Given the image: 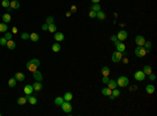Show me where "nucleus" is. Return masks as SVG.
Returning a JSON list of instances; mask_svg holds the SVG:
<instances>
[{"mask_svg": "<svg viewBox=\"0 0 157 116\" xmlns=\"http://www.w3.org/2000/svg\"><path fill=\"white\" fill-rule=\"evenodd\" d=\"M39 66H40V61L38 59H32L26 63V68L28 69L29 71H32V72L36 71Z\"/></svg>", "mask_w": 157, "mask_h": 116, "instance_id": "nucleus-1", "label": "nucleus"}, {"mask_svg": "<svg viewBox=\"0 0 157 116\" xmlns=\"http://www.w3.org/2000/svg\"><path fill=\"white\" fill-rule=\"evenodd\" d=\"M117 86H119V87H126V86H128L129 84V80H128V77H126V76H124V75H121L118 77V80H117Z\"/></svg>", "mask_w": 157, "mask_h": 116, "instance_id": "nucleus-2", "label": "nucleus"}, {"mask_svg": "<svg viewBox=\"0 0 157 116\" xmlns=\"http://www.w3.org/2000/svg\"><path fill=\"white\" fill-rule=\"evenodd\" d=\"M134 51H135L136 57H138V58H142V57H145V55L147 54L146 49L144 48V46H137V47L135 48Z\"/></svg>", "mask_w": 157, "mask_h": 116, "instance_id": "nucleus-3", "label": "nucleus"}, {"mask_svg": "<svg viewBox=\"0 0 157 116\" xmlns=\"http://www.w3.org/2000/svg\"><path fill=\"white\" fill-rule=\"evenodd\" d=\"M61 107H62V110L64 111L65 113H70L72 111V106H71V104H70L69 101H63V104L61 105Z\"/></svg>", "mask_w": 157, "mask_h": 116, "instance_id": "nucleus-4", "label": "nucleus"}, {"mask_svg": "<svg viewBox=\"0 0 157 116\" xmlns=\"http://www.w3.org/2000/svg\"><path fill=\"white\" fill-rule=\"evenodd\" d=\"M121 59H123V52H121V51L113 52V54H112V62L118 63V62L121 61Z\"/></svg>", "mask_w": 157, "mask_h": 116, "instance_id": "nucleus-5", "label": "nucleus"}, {"mask_svg": "<svg viewBox=\"0 0 157 116\" xmlns=\"http://www.w3.org/2000/svg\"><path fill=\"white\" fill-rule=\"evenodd\" d=\"M145 77H146V74H145L144 71H141V70H138L134 73V78L136 81H144Z\"/></svg>", "mask_w": 157, "mask_h": 116, "instance_id": "nucleus-6", "label": "nucleus"}, {"mask_svg": "<svg viewBox=\"0 0 157 116\" xmlns=\"http://www.w3.org/2000/svg\"><path fill=\"white\" fill-rule=\"evenodd\" d=\"M116 37H117L118 41H125L128 37V32L126 31H118V34H117Z\"/></svg>", "mask_w": 157, "mask_h": 116, "instance_id": "nucleus-7", "label": "nucleus"}, {"mask_svg": "<svg viewBox=\"0 0 157 116\" xmlns=\"http://www.w3.org/2000/svg\"><path fill=\"white\" fill-rule=\"evenodd\" d=\"M32 75H34V78L37 81V82H41V81L43 80V75H42V73L38 70L34 71V72H32Z\"/></svg>", "mask_w": 157, "mask_h": 116, "instance_id": "nucleus-8", "label": "nucleus"}, {"mask_svg": "<svg viewBox=\"0 0 157 116\" xmlns=\"http://www.w3.org/2000/svg\"><path fill=\"white\" fill-rule=\"evenodd\" d=\"M145 42H146V40H145V38L142 36H137L136 38H135V43H136L138 46H144Z\"/></svg>", "mask_w": 157, "mask_h": 116, "instance_id": "nucleus-9", "label": "nucleus"}, {"mask_svg": "<svg viewBox=\"0 0 157 116\" xmlns=\"http://www.w3.org/2000/svg\"><path fill=\"white\" fill-rule=\"evenodd\" d=\"M107 85H108V88H110L111 90L117 88V83H116L115 81H113V80H109L108 83H107Z\"/></svg>", "mask_w": 157, "mask_h": 116, "instance_id": "nucleus-10", "label": "nucleus"}, {"mask_svg": "<svg viewBox=\"0 0 157 116\" xmlns=\"http://www.w3.org/2000/svg\"><path fill=\"white\" fill-rule=\"evenodd\" d=\"M10 6L13 8V10H16V8H20V3L17 1V0H12V1H10Z\"/></svg>", "mask_w": 157, "mask_h": 116, "instance_id": "nucleus-11", "label": "nucleus"}, {"mask_svg": "<svg viewBox=\"0 0 157 116\" xmlns=\"http://www.w3.org/2000/svg\"><path fill=\"white\" fill-rule=\"evenodd\" d=\"M53 38H55L56 41L60 42V41H63V40H64V35H63L62 32H56L55 36H53Z\"/></svg>", "mask_w": 157, "mask_h": 116, "instance_id": "nucleus-12", "label": "nucleus"}, {"mask_svg": "<svg viewBox=\"0 0 157 116\" xmlns=\"http://www.w3.org/2000/svg\"><path fill=\"white\" fill-rule=\"evenodd\" d=\"M144 48L146 49V52L147 53H149V52H151V48H152V43H151V41H146L144 44Z\"/></svg>", "mask_w": 157, "mask_h": 116, "instance_id": "nucleus-13", "label": "nucleus"}, {"mask_svg": "<svg viewBox=\"0 0 157 116\" xmlns=\"http://www.w3.org/2000/svg\"><path fill=\"white\" fill-rule=\"evenodd\" d=\"M15 78L17 81H19V82H23L24 78H25V75L22 72H16L15 73Z\"/></svg>", "mask_w": 157, "mask_h": 116, "instance_id": "nucleus-14", "label": "nucleus"}, {"mask_svg": "<svg viewBox=\"0 0 157 116\" xmlns=\"http://www.w3.org/2000/svg\"><path fill=\"white\" fill-rule=\"evenodd\" d=\"M116 49H117V51H121V52H124L126 50V45L124 43L119 42L118 44H116Z\"/></svg>", "mask_w": 157, "mask_h": 116, "instance_id": "nucleus-15", "label": "nucleus"}, {"mask_svg": "<svg viewBox=\"0 0 157 116\" xmlns=\"http://www.w3.org/2000/svg\"><path fill=\"white\" fill-rule=\"evenodd\" d=\"M34 92V88L32 85H26L24 87V93L25 94H32Z\"/></svg>", "mask_w": 157, "mask_h": 116, "instance_id": "nucleus-16", "label": "nucleus"}, {"mask_svg": "<svg viewBox=\"0 0 157 116\" xmlns=\"http://www.w3.org/2000/svg\"><path fill=\"white\" fill-rule=\"evenodd\" d=\"M32 88H34L35 91H41L42 88H43V86H42V84L40 82H36V83H34V85H32Z\"/></svg>", "mask_w": 157, "mask_h": 116, "instance_id": "nucleus-17", "label": "nucleus"}, {"mask_svg": "<svg viewBox=\"0 0 157 116\" xmlns=\"http://www.w3.org/2000/svg\"><path fill=\"white\" fill-rule=\"evenodd\" d=\"M25 98H26L27 101H28L30 104H32V105H36V104H37V98H36V97L30 96V94H26Z\"/></svg>", "mask_w": 157, "mask_h": 116, "instance_id": "nucleus-18", "label": "nucleus"}, {"mask_svg": "<svg viewBox=\"0 0 157 116\" xmlns=\"http://www.w3.org/2000/svg\"><path fill=\"white\" fill-rule=\"evenodd\" d=\"M6 46H8V49L14 50V49L16 48V43L14 42V41H12V40H8V42H6Z\"/></svg>", "mask_w": 157, "mask_h": 116, "instance_id": "nucleus-19", "label": "nucleus"}, {"mask_svg": "<svg viewBox=\"0 0 157 116\" xmlns=\"http://www.w3.org/2000/svg\"><path fill=\"white\" fill-rule=\"evenodd\" d=\"M29 39L32 41V42H37V41H39V35L36 34V32H32V34L29 35Z\"/></svg>", "mask_w": 157, "mask_h": 116, "instance_id": "nucleus-20", "label": "nucleus"}, {"mask_svg": "<svg viewBox=\"0 0 157 116\" xmlns=\"http://www.w3.org/2000/svg\"><path fill=\"white\" fill-rule=\"evenodd\" d=\"M101 72H102V74L104 76H108L110 74V69L109 67H103L102 69H101Z\"/></svg>", "mask_w": 157, "mask_h": 116, "instance_id": "nucleus-21", "label": "nucleus"}, {"mask_svg": "<svg viewBox=\"0 0 157 116\" xmlns=\"http://www.w3.org/2000/svg\"><path fill=\"white\" fill-rule=\"evenodd\" d=\"M146 91L148 92L149 94H152L155 92V87H154L153 85H148L146 87Z\"/></svg>", "mask_w": 157, "mask_h": 116, "instance_id": "nucleus-22", "label": "nucleus"}, {"mask_svg": "<svg viewBox=\"0 0 157 116\" xmlns=\"http://www.w3.org/2000/svg\"><path fill=\"white\" fill-rule=\"evenodd\" d=\"M2 20H3V22H4V23H8V22H11L12 18H11L10 14H8V13L4 14V15L2 16Z\"/></svg>", "mask_w": 157, "mask_h": 116, "instance_id": "nucleus-23", "label": "nucleus"}, {"mask_svg": "<svg viewBox=\"0 0 157 116\" xmlns=\"http://www.w3.org/2000/svg\"><path fill=\"white\" fill-rule=\"evenodd\" d=\"M97 18H98L100 20H104L106 18V15H105V13L103 11H98L97 12Z\"/></svg>", "mask_w": 157, "mask_h": 116, "instance_id": "nucleus-24", "label": "nucleus"}, {"mask_svg": "<svg viewBox=\"0 0 157 116\" xmlns=\"http://www.w3.org/2000/svg\"><path fill=\"white\" fill-rule=\"evenodd\" d=\"M16 84H17V80H16L15 77H12L8 80V87H11V88H13V87H15Z\"/></svg>", "mask_w": 157, "mask_h": 116, "instance_id": "nucleus-25", "label": "nucleus"}, {"mask_svg": "<svg viewBox=\"0 0 157 116\" xmlns=\"http://www.w3.org/2000/svg\"><path fill=\"white\" fill-rule=\"evenodd\" d=\"M8 25H6V23H0V32H6L8 31Z\"/></svg>", "mask_w": 157, "mask_h": 116, "instance_id": "nucleus-26", "label": "nucleus"}, {"mask_svg": "<svg viewBox=\"0 0 157 116\" xmlns=\"http://www.w3.org/2000/svg\"><path fill=\"white\" fill-rule=\"evenodd\" d=\"M63 98H64V101H70L72 99V93L71 92H66Z\"/></svg>", "mask_w": 157, "mask_h": 116, "instance_id": "nucleus-27", "label": "nucleus"}, {"mask_svg": "<svg viewBox=\"0 0 157 116\" xmlns=\"http://www.w3.org/2000/svg\"><path fill=\"white\" fill-rule=\"evenodd\" d=\"M151 72H152V67H151V66H148V65H147V66L144 67V73H145V74L149 75V74L151 73Z\"/></svg>", "mask_w": 157, "mask_h": 116, "instance_id": "nucleus-28", "label": "nucleus"}, {"mask_svg": "<svg viewBox=\"0 0 157 116\" xmlns=\"http://www.w3.org/2000/svg\"><path fill=\"white\" fill-rule=\"evenodd\" d=\"M102 93L104 95H109L112 94V90L110 89V88H104V89H102Z\"/></svg>", "mask_w": 157, "mask_h": 116, "instance_id": "nucleus-29", "label": "nucleus"}, {"mask_svg": "<svg viewBox=\"0 0 157 116\" xmlns=\"http://www.w3.org/2000/svg\"><path fill=\"white\" fill-rule=\"evenodd\" d=\"M26 101H27V99L25 98V97H19V98L17 99V104H18V105H20V106H22V105H25V103H26Z\"/></svg>", "mask_w": 157, "mask_h": 116, "instance_id": "nucleus-30", "label": "nucleus"}, {"mask_svg": "<svg viewBox=\"0 0 157 116\" xmlns=\"http://www.w3.org/2000/svg\"><path fill=\"white\" fill-rule=\"evenodd\" d=\"M63 101H64L63 97H56V99H55V104L57 106H61L63 104Z\"/></svg>", "mask_w": 157, "mask_h": 116, "instance_id": "nucleus-31", "label": "nucleus"}, {"mask_svg": "<svg viewBox=\"0 0 157 116\" xmlns=\"http://www.w3.org/2000/svg\"><path fill=\"white\" fill-rule=\"evenodd\" d=\"M48 31H50V32H56V31H57V26H56L53 23L48 24Z\"/></svg>", "mask_w": 157, "mask_h": 116, "instance_id": "nucleus-32", "label": "nucleus"}, {"mask_svg": "<svg viewBox=\"0 0 157 116\" xmlns=\"http://www.w3.org/2000/svg\"><path fill=\"white\" fill-rule=\"evenodd\" d=\"M52 50L55 52H58V51H60L61 50V46H60V44L59 43H55L52 45Z\"/></svg>", "mask_w": 157, "mask_h": 116, "instance_id": "nucleus-33", "label": "nucleus"}, {"mask_svg": "<svg viewBox=\"0 0 157 116\" xmlns=\"http://www.w3.org/2000/svg\"><path fill=\"white\" fill-rule=\"evenodd\" d=\"M91 10H92V11H94V12H98V11H101V5H100L98 3H94V5H92Z\"/></svg>", "mask_w": 157, "mask_h": 116, "instance_id": "nucleus-34", "label": "nucleus"}, {"mask_svg": "<svg viewBox=\"0 0 157 116\" xmlns=\"http://www.w3.org/2000/svg\"><path fill=\"white\" fill-rule=\"evenodd\" d=\"M2 6L3 8H8V6H10V1L8 0H2Z\"/></svg>", "mask_w": 157, "mask_h": 116, "instance_id": "nucleus-35", "label": "nucleus"}, {"mask_svg": "<svg viewBox=\"0 0 157 116\" xmlns=\"http://www.w3.org/2000/svg\"><path fill=\"white\" fill-rule=\"evenodd\" d=\"M112 95H114L115 97L116 96H119V95H121V91L115 88V89H113V91H112Z\"/></svg>", "mask_w": 157, "mask_h": 116, "instance_id": "nucleus-36", "label": "nucleus"}, {"mask_svg": "<svg viewBox=\"0 0 157 116\" xmlns=\"http://www.w3.org/2000/svg\"><path fill=\"white\" fill-rule=\"evenodd\" d=\"M21 39H23V40H27V39H29V35L27 34V32H23V34L21 35Z\"/></svg>", "mask_w": 157, "mask_h": 116, "instance_id": "nucleus-37", "label": "nucleus"}, {"mask_svg": "<svg viewBox=\"0 0 157 116\" xmlns=\"http://www.w3.org/2000/svg\"><path fill=\"white\" fill-rule=\"evenodd\" d=\"M89 17H90V18H95V17H97V12L91 10L90 13H89Z\"/></svg>", "mask_w": 157, "mask_h": 116, "instance_id": "nucleus-38", "label": "nucleus"}, {"mask_svg": "<svg viewBox=\"0 0 157 116\" xmlns=\"http://www.w3.org/2000/svg\"><path fill=\"white\" fill-rule=\"evenodd\" d=\"M6 42H8V40H6L4 37L0 39V45H2V46H3V45H6Z\"/></svg>", "mask_w": 157, "mask_h": 116, "instance_id": "nucleus-39", "label": "nucleus"}, {"mask_svg": "<svg viewBox=\"0 0 157 116\" xmlns=\"http://www.w3.org/2000/svg\"><path fill=\"white\" fill-rule=\"evenodd\" d=\"M12 37H13V35H12L11 32H6L5 36H4V38H5L6 40L8 41V40H12Z\"/></svg>", "mask_w": 157, "mask_h": 116, "instance_id": "nucleus-40", "label": "nucleus"}, {"mask_svg": "<svg viewBox=\"0 0 157 116\" xmlns=\"http://www.w3.org/2000/svg\"><path fill=\"white\" fill-rule=\"evenodd\" d=\"M51 23H53V17H48L47 19H46V24H51Z\"/></svg>", "mask_w": 157, "mask_h": 116, "instance_id": "nucleus-41", "label": "nucleus"}, {"mask_svg": "<svg viewBox=\"0 0 157 116\" xmlns=\"http://www.w3.org/2000/svg\"><path fill=\"white\" fill-rule=\"evenodd\" d=\"M149 78H150V80H151V81H155L156 80V75H155V74H154V73H150L149 74Z\"/></svg>", "mask_w": 157, "mask_h": 116, "instance_id": "nucleus-42", "label": "nucleus"}, {"mask_svg": "<svg viewBox=\"0 0 157 116\" xmlns=\"http://www.w3.org/2000/svg\"><path fill=\"white\" fill-rule=\"evenodd\" d=\"M108 81H109L108 76H104V77H103V80H102V82L104 83V84H107V83H108Z\"/></svg>", "mask_w": 157, "mask_h": 116, "instance_id": "nucleus-43", "label": "nucleus"}, {"mask_svg": "<svg viewBox=\"0 0 157 116\" xmlns=\"http://www.w3.org/2000/svg\"><path fill=\"white\" fill-rule=\"evenodd\" d=\"M71 10H70V12H71V13H76V5H71Z\"/></svg>", "mask_w": 157, "mask_h": 116, "instance_id": "nucleus-44", "label": "nucleus"}, {"mask_svg": "<svg viewBox=\"0 0 157 116\" xmlns=\"http://www.w3.org/2000/svg\"><path fill=\"white\" fill-rule=\"evenodd\" d=\"M42 29L43 31H48V24H44V25H42Z\"/></svg>", "mask_w": 157, "mask_h": 116, "instance_id": "nucleus-45", "label": "nucleus"}, {"mask_svg": "<svg viewBox=\"0 0 157 116\" xmlns=\"http://www.w3.org/2000/svg\"><path fill=\"white\" fill-rule=\"evenodd\" d=\"M111 40L113 41V42H115V41H117V37L113 35V36H111Z\"/></svg>", "mask_w": 157, "mask_h": 116, "instance_id": "nucleus-46", "label": "nucleus"}, {"mask_svg": "<svg viewBox=\"0 0 157 116\" xmlns=\"http://www.w3.org/2000/svg\"><path fill=\"white\" fill-rule=\"evenodd\" d=\"M121 60H123V62H124L125 64H128V63H129V60L127 59V58H123Z\"/></svg>", "mask_w": 157, "mask_h": 116, "instance_id": "nucleus-47", "label": "nucleus"}, {"mask_svg": "<svg viewBox=\"0 0 157 116\" xmlns=\"http://www.w3.org/2000/svg\"><path fill=\"white\" fill-rule=\"evenodd\" d=\"M12 31H13V32H14V34H16L18 29H17V27H13V29H12Z\"/></svg>", "mask_w": 157, "mask_h": 116, "instance_id": "nucleus-48", "label": "nucleus"}, {"mask_svg": "<svg viewBox=\"0 0 157 116\" xmlns=\"http://www.w3.org/2000/svg\"><path fill=\"white\" fill-rule=\"evenodd\" d=\"M109 97H110V99H111V101H113V99L115 98V96H114V95H112V94H110Z\"/></svg>", "mask_w": 157, "mask_h": 116, "instance_id": "nucleus-49", "label": "nucleus"}, {"mask_svg": "<svg viewBox=\"0 0 157 116\" xmlns=\"http://www.w3.org/2000/svg\"><path fill=\"white\" fill-rule=\"evenodd\" d=\"M91 1H92L93 3H98V2H100L101 0H91Z\"/></svg>", "mask_w": 157, "mask_h": 116, "instance_id": "nucleus-50", "label": "nucleus"}, {"mask_svg": "<svg viewBox=\"0 0 157 116\" xmlns=\"http://www.w3.org/2000/svg\"><path fill=\"white\" fill-rule=\"evenodd\" d=\"M70 15H71V12H67V13H66V16H67V17H69Z\"/></svg>", "mask_w": 157, "mask_h": 116, "instance_id": "nucleus-51", "label": "nucleus"}, {"mask_svg": "<svg viewBox=\"0 0 157 116\" xmlns=\"http://www.w3.org/2000/svg\"><path fill=\"white\" fill-rule=\"evenodd\" d=\"M6 10H8V13H10V12H11L12 10H13V8H11V6H8V8H6Z\"/></svg>", "mask_w": 157, "mask_h": 116, "instance_id": "nucleus-52", "label": "nucleus"}, {"mask_svg": "<svg viewBox=\"0 0 157 116\" xmlns=\"http://www.w3.org/2000/svg\"><path fill=\"white\" fill-rule=\"evenodd\" d=\"M0 116H1V114H0Z\"/></svg>", "mask_w": 157, "mask_h": 116, "instance_id": "nucleus-53", "label": "nucleus"}]
</instances>
